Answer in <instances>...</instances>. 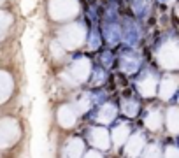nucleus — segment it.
Instances as JSON below:
<instances>
[{"mask_svg":"<svg viewBox=\"0 0 179 158\" xmlns=\"http://www.w3.org/2000/svg\"><path fill=\"white\" fill-rule=\"evenodd\" d=\"M120 28H121V39H123V44H126L128 48H137V44L141 42L142 39V28L139 25V21L126 16L121 19L120 23Z\"/></svg>","mask_w":179,"mask_h":158,"instance_id":"obj_1","label":"nucleus"},{"mask_svg":"<svg viewBox=\"0 0 179 158\" xmlns=\"http://www.w3.org/2000/svg\"><path fill=\"white\" fill-rule=\"evenodd\" d=\"M100 35L102 39L107 42L111 48L118 46L121 42V28H120V23H102V28H100Z\"/></svg>","mask_w":179,"mask_h":158,"instance_id":"obj_2","label":"nucleus"},{"mask_svg":"<svg viewBox=\"0 0 179 158\" xmlns=\"http://www.w3.org/2000/svg\"><path fill=\"white\" fill-rule=\"evenodd\" d=\"M132 11L137 19H144L149 14V0H132Z\"/></svg>","mask_w":179,"mask_h":158,"instance_id":"obj_3","label":"nucleus"},{"mask_svg":"<svg viewBox=\"0 0 179 158\" xmlns=\"http://www.w3.org/2000/svg\"><path fill=\"white\" fill-rule=\"evenodd\" d=\"M102 44V35H100V28L98 25L95 23L91 28H90V37H88V46L91 49H98Z\"/></svg>","mask_w":179,"mask_h":158,"instance_id":"obj_4","label":"nucleus"},{"mask_svg":"<svg viewBox=\"0 0 179 158\" xmlns=\"http://www.w3.org/2000/svg\"><path fill=\"white\" fill-rule=\"evenodd\" d=\"M105 79V69L102 67V65H97L93 69V77H91V83L93 84H100V83H104Z\"/></svg>","mask_w":179,"mask_h":158,"instance_id":"obj_5","label":"nucleus"},{"mask_svg":"<svg viewBox=\"0 0 179 158\" xmlns=\"http://www.w3.org/2000/svg\"><path fill=\"white\" fill-rule=\"evenodd\" d=\"M91 97H93V104L97 105V107H100V105L107 100V93H105L104 90H93L91 91Z\"/></svg>","mask_w":179,"mask_h":158,"instance_id":"obj_6","label":"nucleus"},{"mask_svg":"<svg viewBox=\"0 0 179 158\" xmlns=\"http://www.w3.org/2000/svg\"><path fill=\"white\" fill-rule=\"evenodd\" d=\"M100 60H102V67L104 69H111L114 65V53L112 51H104Z\"/></svg>","mask_w":179,"mask_h":158,"instance_id":"obj_7","label":"nucleus"},{"mask_svg":"<svg viewBox=\"0 0 179 158\" xmlns=\"http://www.w3.org/2000/svg\"><path fill=\"white\" fill-rule=\"evenodd\" d=\"M111 2H114V0H111Z\"/></svg>","mask_w":179,"mask_h":158,"instance_id":"obj_8","label":"nucleus"}]
</instances>
